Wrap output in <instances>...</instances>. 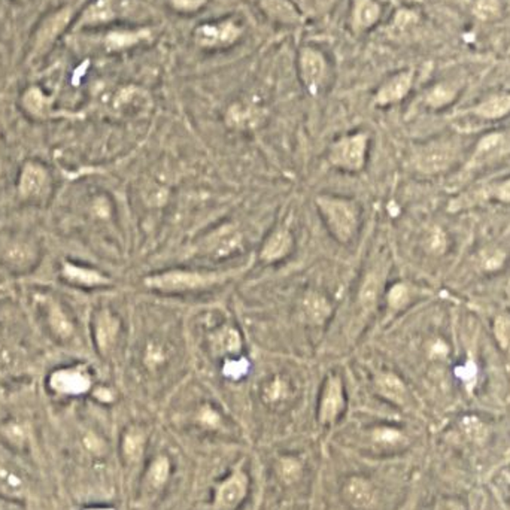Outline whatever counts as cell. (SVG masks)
I'll list each match as a JSON object with an SVG mask.
<instances>
[{
    "label": "cell",
    "mask_w": 510,
    "mask_h": 510,
    "mask_svg": "<svg viewBox=\"0 0 510 510\" xmlns=\"http://www.w3.org/2000/svg\"><path fill=\"white\" fill-rule=\"evenodd\" d=\"M235 272H191V270H170L160 275L150 276L145 285L154 290L166 293H181L202 290L224 282L231 278Z\"/></svg>",
    "instance_id": "obj_1"
},
{
    "label": "cell",
    "mask_w": 510,
    "mask_h": 510,
    "mask_svg": "<svg viewBox=\"0 0 510 510\" xmlns=\"http://www.w3.org/2000/svg\"><path fill=\"white\" fill-rule=\"evenodd\" d=\"M316 203L333 236L342 243L349 242L356 235L358 226L357 205L347 198L337 197H318Z\"/></svg>",
    "instance_id": "obj_2"
},
{
    "label": "cell",
    "mask_w": 510,
    "mask_h": 510,
    "mask_svg": "<svg viewBox=\"0 0 510 510\" xmlns=\"http://www.w3.org/2000/svg\"><path fill=\"white\" fill-rule=\"evenodd\" d=\"M39 260L38 243L24 235H6L0 238V264L6 269L24 273L31 270Z\"/></svg>",
    "instance_id": "obj_3"
},
{
    "label": "cell",
    "mask_w": 510,
    "mask_h": 510,
    "mask_svg": "<svg viewBox=\"0 0 510 510\" xmlns=\"http://www.w3.org/2000/svg\"><path fill=\"white\" fill-rule=\"evenodd\" d=\"M52 191L50 170L39 161L24 163L18 178V196L23 202H45Z\"/></svg>",
    "instance_id": "obj_4"
},
{
    "label": "cell",
    "mask_w": 510,
    "mask_h": 510,
    "mask_svg": "<svg viewBox=\"0 0 510 510\" xmlns=\"http://www.w3.org/2000/svg\"><path fill=\"white\" fill-rule=\"evenodd\" d=\"M365 151H367V136L358 133L337 140L330 150L328 160L339 169L360 170L365 161Z\"/></svg>",
    "instance_id": "obj_5"
},
{
    "label": "cell",
    "mask_w": 510,
    "mask_h": 510,
    "mask_svg": "<svg viewBox=\"0 0 510 510\" xmlns=\"http://www.w3.org/2000/svg\"><path fill=\"white\" fill-rule=\"evenodd\" d=\"M248 488H249L248 474L240 469V465H238L228 478L217 486L214 509L215 510L236 509L243 500H245Z\"/></svg>",
    "instance_id": "obj_6"
},
{
    "label": "cell",
    "mask_w": 510,
    "mask_h": 510,
    "mask_svg": "<svg viewBox=\"0 0 510 510\" xmlns=\"http://www.w3.org/2000/svg\"><path fill=\"white\" fill-rule=\"evenodd\" d=\"M71 21L69 9H60L50 14L45 20L39 24L35 38L31 43V57H39L45 52L52 43L57 41V38L64 31L66 26Z\"/></svg>",
    "instance_id": "obj_7"
},
{
    "label": "cell",
    "mask_w": 510,
    "mask_h": 510,
    "mask_svg": "<svg viewBox=\"0 0 510 510\" xmlns=\"http://www.w3.org/2000/svg\"><path fill=\"white\" fill-rule=\"evenodd\" d=\"M48 386L59 395H81L90 390L92 379L81 367H63L50 374Z\"/></svg>",
    "instance_id": "obj_8"
},
{
    "label": "cell",
    "mask_w": 510,
    "mask_h": 510,
    "mask_svg": "<svg viewBox=\"0 0 510 510\" xmlns=\"http://www.w3.org/2000/svg\"><path fill=\"white\" fill-rule=\"evenodd\" d=\"M29 493V479L23 469L0 456V495L10 500H23Z\"/></svg>",
    "instance_id": "obj_9"
},
{
    "label": "cell",
    "mask_w": 510,
    "mask_h": 510,
    "mask_svg": "<svg viewBox=\"0 0 510 510\" xmlns=\"http://www.w3.org/2000/svg\"><path fill=\"white\" fill-rule=\"evenodd\" d=\"M456 157V150L451 145L439 143V145H431L421 150L415 155V166L423 173H439L446 170Z\"/></svg>",
    "instance_id": "obj_10"
},
{
    "label": "cell",
    "mask_w": 510,
    "mask_h": 510,
    "mask_svg": "<svg viewBox=\"0 0 510 510\" xmlns=\"http://www.w3.org/2000/svg\"><path fill=\"white\" fill-rule=\"evenodd\" d=\"M240 36V29L233 21L219 24H205L196 30V42L203 48L226 47Z\"/></svg>",
    "instance_id": "obj_11"
},
{
    "label": "cell",
    "mask_w": 510,
    "mask_h": 510,
    "mask_svg": "<svg viewBox=\"0 0 510 510\" xmlns=\"http://www.w3.org/2000/svg\"><path fill=\"white\" fill-rule=\"evenodd\" d=\"M343 405H345V398H343V386L342 381L337 376H330L326 382V388L323 397H321L319 403V421L323 424L335 423L337 416L340 415Z\"/></svg>",
    "instance_id": "obj_12"
},
{
    "label": "cell",
    "mask_w": 510,
    "mask_h": 510,
    "mask_svg": "<svg viewBox=\"0 0 510 510\" xmlns=\"http://www.w3.org/2000/svg\"><path fill=\"white\" fill-rule=\"evenodd\" d=\"M300 68L306 87L310 92H316L326 76V60L323 55L315 50L305 48L300 55Z\"/></svg>",
    "instance_id": "obj_13"
},
{
    "label": "cell",
    "mask_w": 510,
    "mask_h": 510,
    "mask_svg": "<svg viewBox=\"0 0 510 510\" xmlns=\"http://www.w3.org/2000/svg\"><path fill=\"white\" fill-rule=\"evenodd\" d=\"M61 278L76 286H103L108 285L110 281L108 276L102 275L94 269L84 268V265H78L75 263L66 261L61 265Z\"/></svg>",
    "instance_id": "obj_14"
},
{
    "label": "cell",
    "mask_w": 510,
    "mask_h": 510,
    "mask_svg": "<svg viewBox=\"0 0 510 510\" xmlns=\"http://www.w3.org/2000/svg\"><path fill=\"white\" fill-rule=\"evenodd\" d=\"M43 309H45L47 314V323L50 330L54 333L55 336L61 340H66L72 337L73 335V324L68 314L64 312V309L60 306V303L54 298L45 297L43 298Z\"/></svg>",
    "instance_id": "obj_15"
},
{
    "label": "cell",
    "mask_w": 510,
    "mask_h": 510,
    "mask_svg": "<svg viewBox=\"0 0 510 510\" xmlns=\"http://www.w3.org/2000/svg\"><path fill=\"white\" fill-rule=\"evenodd\" d=\"M119 330V321L109 310L99 312L94 321V339L97 349L101 352H108L112 348L115 337Z\"/></svg>",
    "instance_id": "obj_16"
},
{
    "label": "cell",
    "mask_w": 510,
    "mask_h": 510,
    "mask_svg": "<svg viewBox=\"0 0 510 510\" xmlns=\"http://www.w3.org/2000/svg\"><path fill=\"white\" fill-rule=\"evenodd\" d=\"M410 87H412V72H403L397 75L382 85L378 96H376V103L390 105L402 101L410 90Z\"/></svg>",
    "instance_id": "obj_17"
},
{
    "label": "cell",
    "mask_w": 510,
    "mask_h": 510,
    "mask_svg": "<svg viewBox=\"0 0 510 510\" xmlns=\"http://www.w3.org/2000/svg\"><path fill=\"white\" fill-rule=\"evenodd\" d=\"M343 494H345L348 503L357 509H367L374 502V491L372 485L369 481L358 478V476H354L347 482Z\"/></svg>",
    "instance_id": "obj_18"
},
{
    "label": "cell",
    "mask_w": 510,
    "mask_h": 510,
    "mask_svg": "<svg viewBox=\"0 0 510 510\" xmlns=\"http://www.w3.org/2000/svg\"><path fill=\"white\" fill-rule=\"evenodd\" d=\"M291 247H293L291 233L285 228H279L273 231L268 238V240L264 242V245L261 248V258L269 263L284 258L285 255L291 251Z\"/></svg>",
    "instance_id": "obj_19"
},
{
    "label": "cell",
    "mask_w": 510,
    "mask_h": 510,
    "mask_svg": "<svg viewBox=\"0 0 510 510\" xmlns=\"http://www.w3.org/2000/svg\"><path fill=\"white\" fill-rule=\"evenodd\" d=\"M145 433L139 427H130L124 436L123 443H121V451H123V457L126 462L136 464L140 461L143 451H145Z\"/></svg>",
    "instance_id": "obj_20"
},
{
    "label": "cell",
    "mask_w": 510,
    "mask_h": 510,
    "mask_svg": "<svg viewBox=\"0 0 510 510\" xmlns=\"http://www.w3.org/2000/svg\"><path fill=\"white\" fill-rule=\"evenodd\" d=\"M261 6L265 14L281 23L293 24L300 21V15L288 0H261Z\"/></svg>",
    "instance_id": "obj_21"
},
{
    "label": "cell",
    "mask_w": 510,
    "mask_h": 510,
    "mask_svg": "<svg viewBox=\"0 0 510 510\" xmlns=\"http://www.w3.org/2000/svg\"><path fill=\"white\" fill-rule=\"evenodd\" d=\"M115 17V9L110 0H97L85 9L80 20V26H93L110 21Z\"/></svg>",
    "instance_id": "obj_22"
},
{
    "label": "cell",
    "mask_w": 510,
    "mask_h": 510,
    "mask_svg": "<svg viewBox=\"0 0 510 510\" xmlns=\"http://www.w3.org/2000/svg\"><path fill=\"white\" fill-rule=\"evenodd\" d=\"M260 119H261L260 110L257 108L247 106V105L231 106L227 114L228 124L233 127H238V129H247V127L257 126L260 123Z\"/></svg>",
    "instance_id": "obj_23"
},
{
    "label": "cell",
    "mask_w": 510,
    "mask_h": 510,
    "mask_svg": "<svg viewBox=\"0 0 510 510\" xmlns=\"http://www.w3.org/2000/svg\"><path fill=\"white\" fill-rule=\"evenodd\" d=\"M379 393L386 397L388 400L395 403H403L406 398V386L400 378H397L393 373H384L376 379Z\"/></svg>",
    "instance_id": "obj_24"
},
{
    "label": "cell",
    "mask_w": 510,
    "mask_h": 510,
    "mask_svg": "<svg viewBox=\"0 0 510 510\" xmlns=\"http://www.w3.org/2000/svg\"><path fill=\"white\" fill-rule=\"evenodd\" d=\"M474 112L488 119L504 117L507 112H510V94H497L486 99L485 102L474 109Z\"/></svg>",
    "instance_id": "obj_25"
},
{
    "label": "cell",
    "mask_w": 510,
    "mask_h": 510,
    "mask_svg": "<svg viewBox=\"0 0 510 510\" xmlns=\"http://www.w3.org/2000/svg\"><path fill=\"white\" fill-rule=\"evenodd\" d=\"M381 8L373 0H356L354 9V23L360 29H367L379 20Z\"/></svg>",
    "instance_id": "obj_26"
},
{
    "label": "cell",
    "mask_w": 510,
    "mask_h": 510,
    "mask_svg": "<svg viewBox=\"0 0 510 510\" xmlns=\"http://www.w3.org/2000/svg\"><path fill=\"white\" fill-rule=\"evenodd\" d=\"M23 105L33 117H47L51 112L50 99L38 87H31L24 93Z\"/></svg>",
    "instance_id": "obj_27"
},
{
    "label": "cell",
    "mask_w": 510,
    "mask_h": 510,
    "mask_svg": "<svg viewBox=\"0 0 510 510\" xmlns=\"http://www.w3.org/2000/svg\"><path fill=\"white\" fill-rule=\"evenodd\" d=\"M303 306H305L306 316L315 324L324 323L327 316L330 315L328 302L326 300V297H323L318 293H309L305 298Z\"/></svg>",
    "instance_id": "obj_28"
},
{
    "label": "cell",
    "mask_w": 510,
    "mask_h": 510,
    "mask_svg": "<svg viewBox=\"0 0 510 510\" xmlns=\"http://www.w3.org/2000/svg\"><path fill=\"white\" fill-rule=\"evenodd\" d=\"M170 474V461L166 456L155 458L147 472V485L151 490H160L168 482Z\"/></svg>",
    "instance_id": "obj_29"
},
{
    "label": "cell",
    "mask_w": 510,
    "mask_h": 510,
    "mask_svg": "<svg viewBox=\"0 0 510 510\" xmlns=\"http://www.w3.org/2000/svg\"><path fill=\"white\" fill-rule=\"evenodd\" d=\"M240 335L231 327H226L212 336V348L218 354L238 352L240 349Z\"/></svg>",
    "instance_id": "obj_30"
},
{
    "label": "cell",
    "mask_w": 510,
    "mask_h": 510,
    "mask_svg": "<svg viewBox=\"0 0 510 510\" xmlns=\"http://www.w3.org/2000/svg\"><path fill=\"white\" fill-rule=\"evenodd\" d=\"M148 36L147 30H140V31H114L109 33L105 39V43L108 50H123V48H129L131 45H135L139 41H142L143 38Z\"/></svg>",
    "instance_id": "obj_31"
},
{
    "label": "cell",
    "mask_w": 510,
    "mask_h": 510,
    "mask_svg": "<svg viewBox=\"0 0 510 510\" xmlns=\"http://www.w3.org/2000/svg\"><path fill=\"white\" fill-rule=\"evenodd\" d=\"M379 290H381V276L373 272L365 278L360 291V303L365 310H369L374 306L376 300H378Z\"/></svg>",
    "instance_id": "obj_32"
},
{
    "label": "cell",
    "mask_w": 510,
    "mask_h": 510,
    "mask_svg": "<svg viewBox=\"0 0 510 510\" xmlns=\"http://www.w3.org/2000/svg\"><path fill=\"white\" fill-rule=\"evenodd\" d=\"M456 94H457V88H453L452 85H448V84H439L427 94V103L433 108L445 106L453 101Z\"/></svg>",
    "instance_id": "obj_33"
},
{
    "label": "cell",
    "mask_w": 510,
    "mask_h": 510,
    "mask_svg": "<svg viewBox=\"0 0 510 510\" xmlns=\"http://www.w3.org/2000/svg\"><path fill=\"white\" fill-rule=\"evenodd\" d=\"M494 331L500 347L503 349H510V318L506 315L498 316L495 319Z\"/></svg>",
    "instance_id": "obj_34"
},
{
    "label": "cell",
    "mask_w": 510,
    "mask_h": 510,
    "mask_svg": "<svg viewBox=\"0 0 510 510\" xmlns=\"http://www.w3.org/2000/svg\"><path fill=\"white\" fill-rule=\"evenodd\" d=\"M500 13V3L498 0H478L474 6V14L481 20H491Z\"/></svg>",
    "instance_id": "obj_35"
},
{
    "label": "cell",
    "mask_w": 510,
    "mask_h": 510,
    "mask_svg": "<svg viewBox=\"0 0 510 510\" xmlns=\"http://www.w3.org/2000/svg\"><path fill=\"white\" fill-rule=\"evenodd\" d=\"M462 430L465 436L472 440H482L486 435V430L483 427V424L478 418L469 416L462 421Z\"/></svg>",
    "instance_id": "obj_36"
},
{
    "label": "cell",
    "mask_w": 510,
    "mask_h": 510,
    "mask_svg": "<svg viewBox=\"0 0 510 510\" xmlns=\"http://www.w3.org/2000/svg\"><path fill=\"white\" fill-rule=\"evenodd\" d=\"M409 300V291L407 286L403 284H397L391 288L390 294H388V302H390V306L394 309H400L403 307Z\"/></svg>",
    "instance_id": "obj_37"
},
{
    "label": "cell",
    "mask_w": 510,
    "mask_h": 510,
    "mask_svg": "<svg viewBox=\"0 0 510 510\" xmlns=\"http://www.w3.org/2000/svg\"><path fill=\"white\" fill-rule=\"evenodd\" d=\"M3 435L13 445H23L26 439V430L21 424L10 423L3 428Z\"/></svg>",
    "instance_id": "obj_38"
},
{
    "label": "cell",
    "mask_w": 510,
    "mask_h": 510,
    "mask_svg": "<svg viewBox=\"0 0 510 510\" xmlns=\"http://www.w3.org/2000/svg\"><path fill=\"white\" fill-rule=\"evenodd\" d=\"M374 440L376 442H381V443H388V445H391V443H397L400 442L402 439V435L398 433V431L395 430H390V428H381V430H376L374 435H373Z\"/></svg>",
    "instance_id": "obj_39"
},
{
    "label": "cell",
    "mask_w": 510,
    "mask_h": 510,
    "mask_svg": "<svg viewBox=\"0 0 510 510\" xmlns=\"http://www.w3.org/2000/svg\"><path fill=\"white\" fill-rule=\"evenodd\" d=\"M503 140L502 135H497V133H494V135H488L485 136L478 145V154H486L490 152L493 150H495L498 145H500Z\"/></svg>",
    "instance_id": "obj_40"
},
{
    "label": "cell",
    "mask_w": 510,
    "mask_h": 510,
    "mask_svg": "<svg viewBox=\"0 0 510 510\" xmlns=\"http://www.w3.org/2000/svg\"><path fill=\"white\" fill-rule=\"evenodd\" d=\"M482 263H483V268L488 269V270H493V269H497L500 268L503 260H504V255L503 252L500 251H495V252H488V255H483L482 257Z\"/></svg>",
    "instance_id": "obj_41"
},
{
    "label": "cell",
    "mask_w": 510,
    "mask_h": 510,
    "mask_svg": "<svg viewBox=\"0 0 510 510\" xmlns=\"http://www.w3.org/2000/svg\"><path fill=\"white\" fill-rule=\"evenodd\" d=\"M206 0H172V5L178 10H185V13H191L201 8Z\"/></svg>",
    "instance_id": "obj_42"
},
{
    "label": "cell",
    "mask_w": 510,
    "mask_h": 510,
    "mask_svg": "<svg viewBox=\"0 0 510 510\" xmlns=\"http://www.w3.org/2000/svg\"><path fill=\"white\" fill-rule=\"evenodd\" d=\"M298 464L294 460H284L282 461V476L286 479H294L298 474Z\"/></svg>",
    "instance_id": "obj_43"
},
{
    "label": "cell",
    "mask_w": 510,
    "mask_h": 510,
    "mask_svg": "<svg viewBox=\"0 0 510 510\" xmlns=\"http://www.w3.org/2000/svg\"><path fill=\"white\" fill-rule=\"evenodd\" d=\"M201 419L203 421V423L206 425H209V427H214V425H217L219 423L218 415L214 412V410H210V409H203V412L201 415Z\"/></svg>",
    "instance_id": "obj_44"
},
{
    "label": "cell",
    "mask_w": 510,
    "mask_h": 510,
    "mask_svg": "<svg viewBox=\"0 0 510 510\" xmlns=\"http://www.w3.org/2000/svg\"><path fill=\"white\" fill-rule=\"evenodd\" d=\"M495 196H497V198H500V201H503V202H510V180L503 182L500 187L497 188Z\"/></svg>",
    "instance_id": "obj_45"
},
{
    "label": "cell",
    "mask_w": 510,
    "mask_h": 510,
    "mask_svg": "<svg viewBox=\"0 0 510 510\" xmlns=\"http://www.w3.org/2000/svg\"><path fill=\"white\" fill-rule=\"evenodd\" d=\"M282 391H284V385L279 381H276L269 388V397L272 398V400H276V398H279L282 395Z\"/></svg>",
    "instance_id": "obj_46"
},
{
    "label": "cell",
    "mask_w": 510,
    "mask_h": 510,
    "mask_svg": "<svg viewBox=\"0 0 510 510\" xmlns=\"http://www.w3.org/2000/svg\"><path fill=\"white\" fill-rule=\"evenodd\" d=\"M446 510H462V509H461V506H458L456 503H452V504H449V507Z\"/></svg>",
    "instance_id": "obj_47"
},
{
    "label": "cell",
    "mask_w": 510,
    "mask_h": 510,
    "mask_svg": "<svg viewBox=\"0 0 510 510\" xmlns=\"http://www.w3.org/2000/svg\"><path fill=\"white\" fill-rule=\"evenodd\" d=\"M85 510H112V509H99V507H92V509H85Z\"/></svg>",
    "instance_id": "obj_48"
}]
</instances>
